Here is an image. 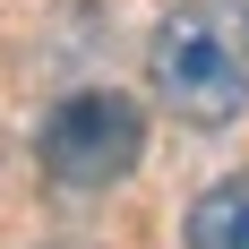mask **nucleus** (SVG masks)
Wrapping results in <instances>:
<instances>
[{"label": "nucleus", "instance_id": "obj_1", "mask_svg": "<svg viewBox=\"0 0 249 249\" xmlns=\"http://www.w3.org/2000/svg\"><path fill=\"white\" fill-rule=\"evenodd\" d=\"M155 103L189 129H224L249 112V9L241 0H180L146 43Z\"/></svg>", "mask_w": 249, "mask_h": 249}, {"label": "nucleus", "instance_id": "obj_2", "mask_svg": "<svg viewBox=\"0 0 249 249\" xmlns=\"http://www.w3.org/2000/svg\"><path fill=\"white\" fill-rule=\"evenodd\" d=\"M146 155V112L112 86H86V95H60L35 129V163H43L60 189H112V180L138 172Z\"/></svg>", "mask_w": 249, "mask_h": 249}, {"label": "nucleus", "instance_id": "obj_3", "mask_svg": "<svg viewBox=\"0 0 249 249\" xmlns=\"http://www.w3.org/2000/svg\"><path fill=\"white\" fill-rule=\"evenodd\" d=\"M189 249H249V172L215 180L198 206H189V224H180Z\"/></svg>", "mask_w": 249, "mask_h": 249}, {"label": "nucleus", "instance_id": "obj_4", "mask_svg": "<svg viewBox=\"0 0 249 249\" xmlns=\"http://www.w3.org/2000/svg\"><path fill=\"white\" fill-rule=\"evenodd\" d=\"M52 249H86V241H52Z\"/></svg>", "mask_w": 249, "mask_h": 249}]
</instances>
